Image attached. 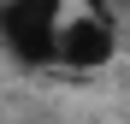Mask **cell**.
<instances>
[{
	"label": "cell",
	"instance_id": "277c9868",
	"mask_svg": "<svg viewBox=\"0 0 130 124\" xmlns=\"http://www.w3.org/2000/svg\"><path fill=\"white\" fill-rule=\"evenodd\" d=\"M118 6H130V0H118Z\"/></svg>",
	"mask_w": 130,
	"mask_h": 124
},
{
	"label": "cell",
	"instance_id": "6da1fadb",
	"mask_svg": "<svg viewBox=\"0 0 130 124\" xmlns=\"http://www.w3.org/2000/svg\"><path fill=\"white\" fill-rule=\"evenodd\" d=\"M112 41H118L112 0H71V6H65V24H59L53 65H65V71H95V65L112 59Z\"/></svg>",
	"mask_w": 130,
	"mask_h": 124
},
{
	"label": "cell",
	"instance_id": "3957f363",
	"mask_svg": "<svg viewBox=\"0 0 130 124\" xmlns=\"http://www.w3.org/2000/svg\"><path fill=\"white\" fill-rule=\"evenodd\" d=\"M0 12H6V0H0Z\"/></svg>",
	"mask_w": 130,
	"mask_h": 124
},
{
	"label": "cell",
	"instance_id": "7a4b0ae2",
	"mask_svg": "<svg viewBox=\"0 0 130 124\" xmlns=\"http://www.w3.org/2000/svg\"><path fill=\"white\" fill-rule=\"evenodd\" d=\"M65 6H71V0H6V12H0V41H6L24 65H53Z\"/></svg>",
	"mask_w": 130,
	"mask_h": 124
}]
</instances>
